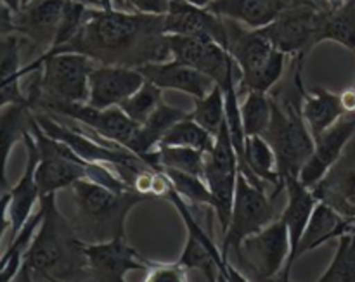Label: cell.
I'll return each mask as SVG.
<instances>
[{"instance_id":"21","label":"cell","mask_w":355,"mask_h":282,"mask_svg":"<svg viewBox=\"0 0 355 282\" xmlns=\"http://www.w3.org/2000/svg\"><path fill=\"white\" fill-rule=\"evenodd\" d=\"M139 71L144 75L146 80L158 85L162 90H179L187 96H193L194 99H201L215 87V82L210 76L177 59L149 62L141 66Z\"/></svg>"},{"instance_id":"9","label":"cell","mask_w":355,"mask_h":282,"mask_svg":"<svg viewBox=\"0 0 355 282\" xmlns=\"http://www.w3.org/2000/svg\"><path fill=\"white\" fill-rule=\"evenodd\" d=\"M33 137L38 148L37 184L40 196L55 194L61 189H69L73 184L89 177V168L92 163H87L64 142L51 137L42 130L37 120L33 121Z\"/></svg>"},{"instance_id":"32","label":"cell","mask_w":355,"mask_h":282,"mask_svg":"<svg viewBox=\"0 0 355 282\" xmlns=\"http://www.w3.org/2000/svg\"><path fill=\"white\" fill-rule=\"evenodd\" d=\"M319 282H355V229L336 239V252Z\"/></svg>"},{"instance_id":"4","label":"cell","mask_w":355,"mask_h":282,"mask_svg":"<svg viewBox=\"0 0 355 282\" xmlns=\"http://www.w3.org/2000/svg\"><path fill=\"white\" fill-rule=\"evenodd\" d=\"M69 189L75 203L71 222L83 243L127 238L125 224L128 213L146 200L134 189L113 191L89 179L78 180Z\"/></svg>"},{"instance_id":"19","label":"cell","mask_w":355,"mask_h":282,"mask_svg":"<svg viewBox=\"0 0 355 282\" xmlns=\"http://www.w3.org/2000/svg\"><path fill=\"white\" fill-rule=\"evenodd\" d=\"M284 193H286V204H284L279 218L286 224L288 234H290L291 252L286 267H284V270L281 272V276L277 279L286 282L290 281L291 270H293L295 262L298 260V248H300L302 238H304L305 229H307L309 220H311L319 200L315 197L314 191L311 187L304 186L300 182V179L288 180L284 184Z\"/></svg>"},{"instance_id":"37","label":"cell","mask_w":355,"mask_h":282,"mask_svg":"<svg viewBox=\"0 0 355 282\" xmlns=\"http://www.w3.org/2000/svg\"><path fill=\"white\" fill-rule=\"evenodd\" d=\"M24 38L19 33L2 35L0 45V80L21 73V51H23Z\"/></svg>"},{"instance_id":"17","label":"cell","mask_w":355,"mask_h":282,"mask_svg":"<svg viewBox=\"0 0 355 282\" xmlns=\"http://www.w3.org/2000/svg\"><path fill=\"white\" fill-rule=\"evenodd\" d=\"M163 31L166 35H186L218 42L227 49V24L224 17L211 12L208 7H198L186 0H172L168 12L163 16Z\"/></svg>"},{"instance_id":"3","label":"cell","mask_w":355,"mask_h":282,"mask_svg":"<svg viewBox=\"0 0 355 282\" xmlns=\"http://www.w3.org/2000/svg\"><path fill=\"white\" fill-rule=\"evenodd\" d=\"M295 64L291 87L288 92L270 94L272 120L263 137L272 146L277 158L281 186L290 179H298L302 168L314 152L315 139L302 113L304 100V58L291 59Z\"/></svg>"},{"instance_id":"7","label":"cell","mask_w":355,"mask_h":282,"mask_svg":"<svg viewBox=\"0 0 355 282\" xmlns=\"http://www.w3.org/2000/svg\"><path fill=\"white\" fill-rule=\"evenodd\" d=\"M279 217L281 213L276 208V200L272 196H267L263 187L252 184L239 172L231 224L225 234L222 236V256L227 262L231 252H234L238 256L246 238L260 232Z\"/></svg>"},{"instance_id":"6","label":"cell","mask_w":355,"mask_h":282,"mask_svg":"<svg viewBox=\"0 0 355 282\" xmlns=\"http://www.w3.org/2000/svg\"><path fill=\"white\" fill-rule=\"evenodd\" d=\"M225 24L227 51L241 71L239 92H270L283 78L291 58L277 51L259 30H250L231 19H225Z\"/></svg>"},{"instance_id":"2","label":"cell","mask_w":355,"mask_h":282,"mask_svg":"<svg viewBox=\"0 0 355 282\" xmlns=\"http://www.w3.org/2000/svg\"><path fill=\"white\" fill-rule=\"evenodd\" d=\"M44 220L23 258L14 281H90L85 243L76 234L71 220L55 204V194L40 197Z\"/></svg>"},{"instance_id":"10","label":"cell","mask_w":355,"mask_h":282,"mask_svg":"<svg viewBox=\"0 0 355 282\" xmlns=\"http://www.w3.org/2000/svg\"><path fill=\"white\" fill-rule=\"evenodd\" d=\"M321 9V6L314 3H293L259 31L277 51L284 52L291 59H307L309 52L319 45Z\"/></svg>"},{"instance_id":"34","label":"cell","mask_w":355,"mask_h":282,"mask_svg":"<svg viewBox=\"0 0 355 282\" xmlns=\"http://www.w3.org/2000/svg\"><path fill=\"white\" fill-rule=\"evenodd\" d=\"M189 118H193L205 130H208L211 135L217 137V134L227 121V116H225V97L220 87L215 85L210 94H207L201 99H196V104L189 111Z\"/></svg>"},{"instance_id":"11","label":"cell","mask_w":355,"mask_h":282,"mask_svg":"<svg viewBox=\"0 0 355 282\" xmlns=\"http://www.w3.org/2000/svg\"><path fill=\"white\" fill-rule=\"evenodd\" d=\"M290 252L286 224L277 218L266 229L245 239L238 262L243 265V272H250V279L270 281L281 276L290 258Z\"/></svg>"},{"instance_id":"28","label":"cell","mask_w":355,"mask_h":282,"mask_svg":"<svg viewBox=\"0 0 355 282\" xmlns=\"http://www.w3.org/2000/svg\"><path fill=\"white\" fill-rule=\"evenodd\" d=\"M42 220H44V210H42L40 203H38L37 211H33V215L28 218L26 224L19 229V232L14 236L10 245L3 252L2 262H0V281L2 282H10L16 279V276L21 270V265H23L24 255H26L28 248L33 243V238L37 234L38 227H40Z\"/></svg>"},{"instance_id":"35","label":"cell","mask_w":355,"mask_h":282,"mask_svg":"<svg viewBox=\"0 0 355 282\" xmlns=\"http://www.w3.org/2000/svg\"><path fill=\"white\" fill-rule=\"evenodd\" d=\"M166 173V177L172 182L173 189L184 197L189 204H194L198 208L211 206V194L208 189V184L203 177L191 175V173L180 172L173 168H162Z\"/></svg>"},{"instance_id":"16","label":"cell","mask_w":355,"mask_h":282,"mask_svg":"<svg viewBox=\"0 0 355 282\" xmlns=\"http://www.w3.org/2000/svg\"><path fill=\"white\" fill-rule=\"evenodd\" d=\"M355 135V113H347L333 127L315 137V148L311 158L300 172V182L307 187H314L321 182L326 173L342 158L343 151Z\"/></svg>"},{"instance_id":"27","label":"cell","mask_w":355,"mask_h":282,"mask_svg":"<svg viewBox=\"0 0 355 282\" xmlns=\"http://www.w3.org/2000/svg\"><path fill=\"white\" fill-rule=\"evenodd\" d=\"M335 42L355 52V0L340 7H322L319 21V44Z\"/></svg>"},{"instance_id":"20","label":"cell","mask_w":355,"mask_h":282,"mask_svg":"<svg viewBox=\"0 0 355 282\" xmlns=\"http://www.w3.org/2000/svg\"><path fill=\"white\" fill-rule=\"evenodd\" d=\"M312 191L319 201L328 203L355 225V141H350L342 158Z\"/></svg>"},{"instance_id":"5","label":"cell","mask_w":355,"mask_h":282,"mask_svg":"<svg viewBox=\"0 0 355 282\" xmlns=\"http://www.w3.org/2000/svg\"><path fill=\"white\" fill-rule=\"evenodd\" d=\"M42 68L23 80L26 99L33 111H44L52 104L87 103L90 73L97 62L80 52H42Z\"/></svg>"},{"instance_id":"1","label":"cell","mask_w":355,"mask_h":282,"mask_svg":"<svg viewBox=\"0 0 355 282\" xmlns=\"http://www.w3.org/2000/svg\"><path fill=\"white\" fill-rule=\"evenodd\" d=\"M49 52H80L97 64L141 68L172 59L163 16L116 7H87L82 26L68 44Z\"/></svg>"},{"instance_id":"23","label":"cell","mask_w":355,"mask_h":282,"mask_svg":"<svg viewBox=\"0 0 355 282\" xmlns=\"http://www.w3.org/2000/svg\"><path fill=\"white\" fill-rule=\"evenodd\" d=\"M239 172L255 186L263 187L266 184L274 186V200H277L284 191V187L281 186L276 152L263 135H246L245 155H243V163L239 165Z\"/></svg>"},{"instance_id":"39","label":"cell","mask_w":355,"mask_h":282,"mask_svg":"<svg viewBox=\"0 0 355 282\" xmlns=\"http://www.w3.org/2000/svg\"><path fill=\"white\" fill-rule=\"evenodd\" d=\"M170 2L172 0H114L113 7L118 9V3H121L123 10L149 14V16H165L170 9Z\"/></svg>"},{"instance_id":"30","label":"cell","mask_w":355,"mask_h":282,"mask_svg":"<svg viewBox=\"0 0 355 282\" xmlns=\"http://www.w3.org/2000/svg\"><path fill=\"white\" fill-rule=\"evenodd\" d=\"M272 120L270 92L250 90L241 103V123L245 135H263Z\"/></svg>"},{"instance_id":"31","label":"cell","mask_w":355,"mask_h":282,"mask_svg":"<svg viewBox=\"0 0 355 282\" xmlns=\"http://www.w3.org/2000/svg\"><path fill=\"white\" fill-rule=\"evenodd\" d=\"M156 165L158 170L173 168L205 179L207 152L182 146H159L156 149Z\"/></svg>"},{"instance_id":"14","label":"cell","mask_w":355,"mask_h":282,"mask_svg":"<svg viewBox=\"0 0 355 282\" xmlns=\"http://www.w3.org/2000/svg\"><path fill=\"white\" fill-rule=\"evenodd\" d=\"M90 281L123 282L132 270L148 269V258L127 243V238L110 241L85 243L83 246Z\"/></svg>"},{"instance_id":"8","label":"cell","mask_w":355,"mask_h":282,"mask_svg":"<svg viewBox=\"0 0 355 282\" xmlns=\"http://www.w3.org/2000/svg\"><path fill=\"white\" fill-rule=\"evenodd\" d=\"M238 175L239 156L232 144L229 125L225 121L222 130L215 137L214 149L207 155V165H205V180L211 194V210L220 225L222 236L231 224Z\"/></svg>"},{"instance_id":"22","label":"cell","mask_w":355,"mask_h":282,"mask_svg":"<svg viewBox=\"0 0 355 282\" xmlns=\"http://www.w3.org/2000/svg\"><path fill=\"white\" fill-rule=\"evenodd\" d=\"M300 2L302 0H211L208 9L250 30H260L272 23L286 7Z\"/></svg>"},{"instance_id":"43","label":"cell","mask_w":355,"mask_h":282,"mask_svg":"<svg viewBox=\"0 0 355 282\" xmlns=\"http://www.w3.org/2000/svg\"><path fill=\"white\" fill-rule=\"evenodd\" d=\"M354 85H355V83H354Z\"/></svg>"},{"instance_id":"13","label":"cell","mask_w":355,"mask_h":282,"mask_svg":"<svg viewBox=\"0 0 355 282\" xmlns=\"http://www.w3.org/2000/svg\"><path fill=\"white\" fill-rule=\"evenodd\" d=\"M44 113L71 118L85 127L92 128L103 137L125 146L132 151L135 137L141 125L135 123L120 106H111L106 109H97L87 103H61L45 107Z\"/></svg>"},{"instance_id":"42","label":"cell","mask_w":355,"mask_h":282,"mask_svg":"<svg viewBox=\"0 0 355 282\" xmlns=\"http://www.w3.org/2000/svg\"><path fill=\"white\" fill-rule=\"evenodd\" d=\"M186 2L193 3V6H198V7H208L211 0H186Z\"/></svg>"},{"instance_id":"40","label":"cell","mask_w":355,"mask_h":282,"mask_svg":"<svg viewBox=\"0 0 355 282\" xmlns=\"http://www.w3.org/2000/svg\"><path fill=\"white\" fill-rule=\"evenodd\" d=\"M340 99L347 113H355V85L340 92Z\"/></svg>"},{"instance_id":"12","label":"cell","mask_w":355,"mask_h":282,"mask_svg":"<svg viewBox=\"0 0 355 282\" xmlns=\"http://www.w3.org/2000/svg\"><path fill=\"white\" fill-rule=\"evenodd\" d=\"M33 128V127H31ZM26 148V165H24L23 175L17 180L16 186L9 189L7 182H3L2 189V217H3V232L10 229L12 238L19 232L33 215L35 204L40 203V189L37 184V166H38V148L33 137V132H26L21 141Z\"/></svg>"},{"instance_id":"36","label":"cell","mask_w":355,"mask_h":282,"mask_svg":"<svg viewBox=\"0 0 355 282\" xmlns=\"http://www.w3.org/2000/svg\"><path fill=\"white\" fill-rule=\"evenodd\" d=\"M163 100V90L158 85H155L153 82L146 80L142 83L141 89L137 92L132 94L125 103L120 104L121 109L135 121V123L142 125L149 116L153 114V111L158 107V104Z\"/></svg>"},{"instance_id":"25","label":"cell","mask_w":355,"mask_h":282,"mask_svg":"<svg viewBox=\"0 0 355 282\" xmlns=\"http://www.w3.org/2000/svg\"><path fill=\"white\" fill-rule=\"evenodd\" d=\"M302 113H304L305 121L315 139L329 127H333L343 114H347V111L340 99V94L322 89V87H315L311 92L309 90L304 92Z\"/></svg>"},{"instance_id":"33","label":"cell","mask_w":355,"mask_h":282,"mask_svg":"<svg viewBox=\"0 0 355 282\" xmlns=\"http://www.w3.org/2000/svg\"><path fill=\"white\" fill-rule=\"evenodd\" d=\"M159 146H182V148H194L203 152H210L215 146V135L205 130L193 118H184L177 121L165 135ZM158 146V148H159Z\"/></svg>"},{"instance_id":"18","label":"cell","mask_w":355,"mask_h":282,"mask_svg":"<svg viewBox=\"0 0 355 282\" xmlns=\"http://www.w3.org/2000/svg\"><path fill=\"white\" fill-rule=\"evenodd\" d=\"M146 82L139 68L116 64H96L89 80V100L87 104L106 109L120 106Z\"/></svg>"},{"instance_id":"29","label":"cell","mask_w":355,"mask_h":282,"mask_svg":"<svg viewBox=\"0 0 355 282\" xmlns=\"http://www.w3.org/2000/svg\"><path fill=\"white\" fill-rule=\"evenodd\" d=\"M2 120V146H3V182H7L6 166L10 148L16 142L23 141L24 134L31 130L35 121V111L28 103L9 104L2 107L0 113Z\"/></svg>"},{"instance_id":"24","label":"cell","mask_w":355,"mask_h":282,"mask_svg":"<svg viewBox=\"0 0 355 282\" xmlns=\"http://www.w3.org/2000/svg\"><path fill=\"white\" fill-rule=\"evenodd\" d=\"M352 229H355V225L349 218L343 217L342 213H338L335 208L329 206L324 201H319L315 204L311 220H309L307 229H305L304 238H302L300 248H298V258L304 253L314 252L319 246L336 241L340 236L345 234L347 231H352Z\"/></svg>"},{"instance_id":"38","label":"cell","mask_w":355,"mask_h":282,"mask_svg":"<svg viewBox=\"0 0 355 282\" xmlns=\"http://www.w3.org/2000/svg\"><path fill=\"white\" fill-rule=\"evenodd\" d=\"M189 279V270L182 263H159L148 260L146 282H186Z\"/></svg>"},{"instance_id":"41","label":"cell","mask_w":355,"mask_h":282,"mask_svg":"<svg viewBox=\"0 0 355 282\" xmlns=\"http://www.w3.org/2000/svg\"><path fill=\"white\" fill-rule=\"evenodd\" d=\"M349 2V0H324V6L326 7H340V6H343V3H347Z\"/></svg>"},{"instance_id":"26","label":"cell","mask_w":355,"mask_h":282,"mask_svg":"<svg viewBox=\"0 0 355 282\" xmlns=\"http://www.w3.org/2000/svg\"><path fill=\"white\" fill-rule=\"evenodd\" d=\"M187 116H189V111H184L180 109V107H175L172 106V104H166L165 100H162V103L158 104V107L153 111L151 116L139 127L137 137H135L134 146H132V151L144 159V156L151 155L153 151L158 149L163 135H165L177 121L184 120V118Z\"/></svg>"},{"instance_id":"15","label":"cell","mask_w":355,"mask_h":282,"mask_svg":"<svg viewBox=\"0 0 355 282\" xmlns=\"http://www.w3.org/2000/svg\"><path fill=\"white\" fill-rule=\"evenodd\" d=\"M68 0H30L12 14L10 33H19L42 52L49 51L58 38Z\"/></svg>"}]
</instances>
